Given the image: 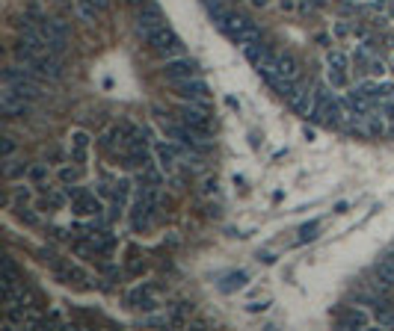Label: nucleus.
<instances>
[{"mask_svg": "<svg viewBox=\"0 0 394 331\" xmlns=\"http://www.w3.org/2000/svg\"><path fill=\"white\" fill-rule=\"evenodd\" d=\"M371 314H373V325H380V328H394V302L373 308Z\"/></svg>", "mask_w": 394, "mask_h": 331, "instance_id": "aec40b11", "label": "nucleus"}, {"mask_svg": "<svg viewBox=\"0 0 394 331\" xmlns=\"http://www.w3.org/2000/svg\"><path fill=\"white\" fill-rule=\"evenodd\" d=\"M288 107H291L300 118H311L314 107H318V92H314V86H300L297 92L288 98Z\"/></svg>", "mask_w": 394, "mask_h": 331, "instance_id": "f8f14e48", "label": "nucleus"}, {"mask_svg": "<svg viewBox=\"0 0 394 331\" xmlns=\"http://www.w3.org/2000/svg\"><path fill=\"white\" fill-rule=\"evenodd\" d=\"M157 287L152 281H140L125 293V305L134 310H157Z\"/></svg>", "mask_w": 394, "mask_h": 331, "instance_id": "1a4fd4ad", "label": "nucleus"}, {"mask_svg": "<svg viewBox=\"0 0 394 331\" xmlns=\"http://www.w3.org/2000/svg\"><path fill=\"white\" fill-rule=\"evenodd\" d=\"M335 325L338 328H371L373 325V314L364 305H341L335 314Z\"/></svg>", "mask_w": 394, "mask_h": 331, "instance_id": "423d86ee", "label": "nucleus"}, {"mask_svg": "<svg viewBox=\"0 0 394 331\" xmlns=\"http://www.w3.org/2000/svg\"><path fill=\"white\" fill-rule=\"evenodd\" d=\"M145 269H149V264H145V260L131 248V255L125 257V273H127V278H140Z\"/></svg>", "mask_w": 394, "mask_h": 331, "instance_id": "412c9836", "label": "nucleus"}, {"mask_svg": "<svg viewBox=\"0 0 394 331\" xmlns=\"http://www.w3.org/2000/svg\"><path fill=\"white\" fill-rule=\"evenodd\" d=\"M368 74H373V77H386V63H382L380 56H373V59H371V68H368Z\"/></svg>", "mask_w": 394, "mask_h": 331, "instance_id": "f704fd0d", "label": "nucleus"}, {"mask_svg": "<svg viewBox=\"0 0 394 331\" xmlns=\"http://www.w3.org/2000/svg\"><path fill=\"white\" fill-rule=\"evenodd\" d=\"M0 145H3V148H0V157H3V160L12 157V154H15V148H18V145H15V139L9 136V134L3 136V142H0Z\"/></svg>", "mask_w": 394, "mask_h": 331, "instance_id": "72a5a7b5", "label": "nucleus"}, {"mask_svg": "<svg viewBox=\"0 0 394 331\" xmlns=\"http://www.w3.org/2000/svg\"><path fill=\"white\" fill-rule=\"evenodd\" d=\"M163 24H166V15H163L160 3H154V0H145V3L136 9L134 33H136V39H140L143 45H149V39H152Z\"/></svg>", "mask_w": 394, "mask_h": 331, "instance_id": "f03ea898", "label": "nucleus"}, {"mask_svg": "<svg viewBox=\"0 0 394 331\" xmlns=\"http://www.w3.org/2000/svg\"><path fill=\"white\" fill-rule=\"evenodd\" d=\"M373 275L382 278L386 284H391V287H394V264H391V260H388L386 255H382V257L377 260V264H373Z\"/></svg>", "mask_w": 394, "mask_h": 331, "instance_id": "b1692460", "label": "nucleus"}, {"mask_svg": "<svg viewBox=\"0 0 394 331\" xmlns=\"http://www.w3.org/2000/svg\"><path fill=\"white\" fill-rule=\"evenodd\" d=\"M246 281H249V275H246V273H229L220 281V290H222V293H234V290L246 287Z\"/></svg>", "mask_w": 394, "mask_h": 331, "instance_id": "4be33fe9", "label": "nucleus"}, {"mask_svg": "<svg viewBox=\"0 0 394 331\" xmlns=\"http://www.w3.org/2000/svg\"><path fill=\"white\" fill-rule=\"evenodd\" d=\"M27 172H30V160H3V178L6 184H15L18 178H27Z\"/></svg>", "mask_w": 394, "mask_h": 331, "instance_id": "f3484780", "label": "nucleus"}, {"mask_svg": "<svg viewBox=\"0 0 394 331\" xmlns=\"http://www.w3.org/2000/svg\"><path fill=\"white\" fill-rule=\"evenodd\" d=\"M27 180L36 186V189H42L48 186V180H51V169H48V163H30V172H27Z\"/></svg>", "mask_w": 394, "mask_h": 331, "instance_id": "6ab92c4d", "label": "nucleus"}, {"mask_svg": "<svg viewBox=\"0 0 394 331\" xmlns=\"http://www.w3.org/2000/svg\"><path fill=\"white\" fill-rule=\"evenodd\" d=\"M386 257H388V260H391V264H394V246H391V248H388V252H386Z\"/></svg>", "mask_w": 394, "mask_h": 331, "instance_id": "37998d69", "label": "nucleus"}, {"mask_svg": "<svg viewBox=\"0 0 394 331\" xmlns=\"http://www.w3.org/2000/svg\"><path fill=\"white\" fill-rule=\"evenodd\" d=\"M160 77L166 83H178L187 77H199V63L190 56H175V59H163L160 65Z\"/></svg>", "mask_w": 394, "mask_h": 331, "instance_id": "0eeeda50", "label": "nucleus"}, {"mask_svg": "<svg viewBox=\"0 0 394 331\" xmlns=\"http://www.w3.org/2000/svg\"><path fill=\"white\" fill-rule=\"evenodd\" d=\"M314 42H318V45H329L332 36H329V33H318V36H314Z\"/></svg>", "mask_w": 394, "mask_h": 331, "instance_id": "ea45409f", "label": "nucleus"}, {"mask_svg": "<svg viewBox=\"0 0 394 331\" xmlns=\"http://www.w3.org/2000/svg\"><path fill=\"white\" fill-rule=\"evenodd\" d=\"M258 260H264V264H273V260H276V257H273L270 252H258Z\"/></svg>", "mask_w": 394, "mask_h": 331, "instance_id": "a19ab883", "label": "nucleus"}, {"mask_svg": "<svg viewBox=\"0 0 394 331\" xmlns=\"http://www.w3.org/2000/svg\"><path fill=\"white\" fill-rule=\"evenodd\" d=\"M279 6H282V12H297L300 0H279Z\"/></svg>", "mask_w": 394, "mask_h": 331, "instance_id": "e433bc0d", "label": "nucleus"}, {"mask_svg": "<svg viewBox=\"0 0 394 331\" xmlns=\"http://www.w3.org/2000/svg\"><path fill=\"white\" fill-rule=\"evenodd\" d=\"M323 9H326V0H300V6H297V12L302 15V18H318Z\"/></svg>", "mask_w": 394, "mask_h": 331, "instance_id": "5701e85b", "label": "nucleus"}, {"mask_svg": "<svg viewBox=\"0 0 394 331\" xmlns=\"http://www.w3.org/2000/svg\"><path fill=\"white\" fill-rule=\"evenodd\" d=\"M326 83L332 89H347L350 86V72H329L326 68Z\"/></svg>", "mask_w": 394, "mask_h": 331, "instance_id": "c756f323", "label": "nucleus"}, {"mask_svg": "<svg viewBox=\"0 0 394 331\" xmlns=\"http://www.w3.org/2000/svg\"><path fill=\"white\" fill-rule=\"evenodd\" d=\"M326 68H329V72H350V68H353V54L335 47V51L326 54Z\"/></svg>", "mask_w": 394, "mask_h": 331, "instance_id": "a211bd4d", "label": "nucleus"}, {"mask_svg": "<svg viewBox=\"0 0 394 331\" xmlns=\"http://www.w3.org/2000/svg\"><path fill=\"white\" fill-rule=\"evenodd\" d=\"M131 231H134V234H149V231H152V216L131 213Z\"/></svg>", "mask_w": 394, "mask_h": 331, "instance_id": "cd10ccee", "label": "nucleus"}, {"mask_svg": "<svg viewBox=\"0 0 394 331\" xmlns=\"http://www.w3.org/2000/svg\"><path fill=\"white\" fill-rule=\"evenodd\" d=\"M264 47H267V42H261V39H258V42H252V45H246V47H243V56L249 59L252 65H258V59L264 56Z\"/></svg>", "mask_w": 394, "mask_h": 331, "instance_id": "c85d7f7f", "label": "nucleus"}, {"mask_svg": "<svg viewBox=\"0 0 394 331\" xmlns=\"http://www.w3.org/2000/svg\"><path fill=\"white\" fill-rule=\"evenodd\" d=\"M249 3H252L255 9H267V3H270V0H249Z\"/></svg>", "mask_w": 394, "mask_h": 331, "instance_id": "79ce46f5", "label": "nucleus"}, {"mask_svg": "<svg viewBox=\"0 0 394 331\" xmlns=\"http://www.w3.org/2000/svg\"><path fill=\"white\" fill-rule=\"evenodd\" d=\"M68 157H72V163L86 166V160H90V145H77V142H72V151H68Z\"/></svg>", "mask_w": 394, "mask_h": 331, "instance_id": "7c9ffc66", "label": "nucleus"}, {"mask_svg": "<svg viewBox=\"0 0 394 331\" xmlns=\"http://www.w3.org/2000/svg\"><path fill=\"white\" fill-rule=\"evenodd\" d=\"M51 275H54V281H60V284H65V287H77V290H90L92 287L90 273H86L81 264H72L68 257H63L56 266H51Z\"/></svg>", "mask_w": 394, "mask_h": 331, "instance_id": "39448f33", "label": "nucleus"}, {"mask_svg": "<svg viewBox=\"0 0 394 331\" xmlns=\"http://www.w3.org/2000/svg\"><path fill=\"white\" fill-rule=\"evenodd\" d=\"M329 83H318L314 86V92H318V107H314V113L309 122H314L318 127L323 130H338L341 122L347 118V113H344V104H341V95H332L329 92Z\"/></svg>", "mask_w": 394, "mask_h": 331, "instance_id": "f257e3e1", "label": "nucleus"}, {"mask_svg": "<svg viewBox=\"0 0 394 331\" xmlns=\"http://www.w3.org/2000/svg\"><path fill=\"white\" fill-rule=\"evenodd\" d=\"M273 68H276V74H279V77H288V80H302V65H300V59L293 56L291 51L279 54V63H276Z\"/></svg>", "mask_w": 394, "mask_h": 331, "instance_id": "ddd939ff", "label": "nucleus"}, {"mask_svg": "<svg viewBox=\"0 0 394 331\" xmlns=\"http://www.w3.org/2000/svg\"><path fill=\"white\" fill-rule=\"evenodd\" d=\"M332 36L338 39V42L350 39V36H353V21H335V24H332Z\"/></svg>", "mask_w": 394, "mask_h": 331, "instance_id": "2f4dec72", "label": "nucleus"}, {"mask_svg": "<svg viewBox=\"0 0 394 331\" xmlns=\"http://www.w3.org/2000/svg\"><path fill=\"white\" fill-rule=\"evenodd\" d=\"M335 6H338V12H341V15H347V18H350V15H356L359 9H362L359 3H350V0H341V3H335Z\"/></svg>", "mask_w": 394, "mask_h": 331, "instance_id": "c9c22d12", "label": "nucleus"}, {"mask_svg": "<svg viewBox=\"0 0 394 331\" xmlns=\"http://www.w3.org/2000/svg\"><path fill=\"white\" fill-rule=\"evenodd\" d=\"M131 193H134V180H131V178H119V180H116V195H113V202L127 204V202H131Z\"/></svg>", "mask_w": 394, "mask_h": 331, "instance_id": "a878e982", "label": "nucleus"}, {"mask_svg": "<svg viewBox=\"0 0 394 331\" xmlns=\"http://www.w3.org/2000/svg\"><path fill=\"white\" fill-rule=\"evenodd\" d=\"M175 116H178L190 130H196L199 136H205V139L214 136V122H211L214 113H208V109L196 107V104H190V101H181L178 107H175Z\"/></svg>", "mask_w": 394, "mask_h": 331, "instance_id": "20e7f679", "label": "nucleus"}, {"mask_svg": "<svg viewBox=\"0 0 394 331\" xmlns=\"http://www.w3.org/2000/svg\"><path fill=\"white\" fill-rule=\"evenodd\" d=\"M388 72H391V74H394V56H391V59H388Z\"/></svg>", "mask_w": 394, "mask_h": 331, "instance_id": "c03bdc74", "label": "nucleus"}, {"mask_svg": "<svg viewBox=\"0 0 394 331\" xmlns=\"http://www.w3.org/2000/svg\"><path fill=\"white\" fill-rule=\"evenodd\" d=\"M36 257H39V264H45L48 269H51V266H56V264H60V252H56V248L54 246H42V248H36Z\"/></svg>", "mask_w": 394, "mask_h": 331, "instance_id": "bb28decb", "label": "nucleus"}, {"mask_svg": "<svg viewBox=\"0 0 394 331\" xmlns=\"http://www.w3.org/2000/svg\"><path fill=\"white\" fill-rule=\"evenodd\" d=\"M169 89H172V95L178 98V101H205V98H211V86L202 74L178 80V83H169Z\"/></svg>", "mask_w": 394, "mask_h": 331, "instance_id": "6e6552de", "label": "nucleus"}, {"mask_svg": "<svg viewBox=\"0 0 394 331\" xmlns=\"http://www.w3.org/2000/svg\"><path fill=\"white\" fill-rule=\"evenodd\" d=\"M163 184H166V172H160V163L145 166L136 175V186H163Z\"/></svg>", "mask_w": 394, "mask_h": 331, "instance_id": "dca6fc26", "label": "nucleus"}, {"mask_svg": "<svg viewBox=\"0 0 394 331\" xmlns=\"http://www.w3.org/2000/svg\"><path fill=\"white\" fill-rule=\"evenodd\" d=\"M92 246H95L98 257H113L116 248H119V237L107 228V231H101V234H92Z\"/></svg>", "mask_w": 394, "mask_h": 331, "instance_id": "4468645a", "label": "nucleus"}, {"mask_svg": "<svg viewBox=\"0 0 394 331\" xmlns=\"http://www.w3.org/2000/svg\"><path fill=\"white\" fill-rule=\"evenodd\" d=\"M83 172H86V166H63L60 172H56V178H60V184H77V180L83 178Z\"/></svg>", "mask_w": 394, "mask_h": 331, "instance_id": "393cba45", "label": "nucleus"}, {"mask_svg": "<svg viewBox=\"0 0 394 331\" xmlns=\"http://www.w3.org/2000/svg\"><path fill=\"white\" fill-rule=\"evenodd\" d=\"M95 6H98V12H110V0H95Z\"/></svg>", "mask_w": 394, "mask_h": 331, "instance_id": "58836bf2", "label": "nucleus"}, {"mask_svg": "<svg viewBox=\"0 0 394 331\" xmlns=\"http://www.w3.org/2000/svg\"><path fill=\"white\" fill-rule=\"evenodd\" d=\"M149 51H152L157 59H175V56H184V42H181V36L175 33L169 24H163V27L149 39Z\"/></svg>", "mask_w": 394, "mask_h": 331, "instance_id": "7ed1b4c3", "label": "nucleus"}, {"mask_svg": "<svg viewBox=\"0 0 394 331\" xmlns=\"http://www.w3.org/2000/svg\"><path fill=\"white\" fill-rule=\"evenodd\" d=\"M9 210H12V216L24 228H42V219H39V213L33 207H27V202H12V207H9Z\"/></svg>", "mask_w": 394, "mask_h": 331, "instance_id": "2eb2a0df", "label": "nucleus"}, {"mask_svg": "<svg viewBox=\"0 0 394 331\" xmlns=\"http://www.w3.org/2000/svg\"><path fill=\"white\" fill-rule=\"evenodd\" d=\"M104 198L98 195V193H90V189H81V193H77L74 198H72V213L74 216H98V213H104Z\"/></svg>", "mask_w": 394, "mask_h": 331, "instance_id": "9b49d317", "label": "nucleus"}, {"mask_svg": "<svg viewBox=\"0 0 394 331\" xmlns=\"http://www.w3.org/2000/svg\"><path fill=\"white\" fill-rule=\"evenodd\" d=\"M318 231H320V222H318V219L305 222V225L300 228V243H309V239H314V237H318Z\"/></svg>", "mask_w": 394, "mask_h": 331, "instance_id": "473e14b6", "label": "nucleus"}, {"mask_svg": "<svg viewBox=\"0 0 394 331\" xmlns=\"http://www.w3.org/2000/svg\"><path fill=\"white\" fill-rule=\"evenodd\" d=\"M267 308H270V302H252V305H246L249 314H258V310H267Z\"/></svg>", "mask_w": 394, "mask_h": 331, "instance_id": "4c0bfd02", "label": "nucleus"}, {"mask_svg": "<svg viewBox=\"0 0 394 331\" xmlns=\"http://www.w3.org/2000/svg\"><path fill=\"white\" fill-rule=\"evenodd\" d=\"M193 151H187L181 142H175V139H163V142L154 145V160L160 163L163 172H169V169L178 166V160H187Z\"/></svg>", "mask_w": 394, "mask_h": 331, "instance_id": "9d476101", "label": "nucleus"}]
</instances>
